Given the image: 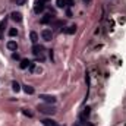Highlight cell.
Masks as SVG:
<instances>
[{"label": "cell", "instance_id": "cell-1", "mask_svg": "<svg viewBox=\"0 0 126 126\" xmlns=\"http://www.w3.org/2000/svg\"><path fill=\"white\" fill-rule=\"evenodd\" d=\"M38 110L41 113H44V114H53V113H56V108L53 106H48V104H40L38 106Z\"/></svg>", "mask_w": 126, "mask_h": 126}, {"label": "cell", "instance_id": "cell-2", "mask_svg": "<svg viewBox=\"0 0 126 126\" xmlns=\"http://www.w3.org/2000/svg\"><path fill=\"white\" fill-rule=\"evenodd\" d=\"M40 98L43 100V101H46V103H48V104H53V103H56V97H53V95H47V94H41L40 95Z\"/></svg>", "mask_w": 126, "mask_h": 126}, {"label": "cell", "instance_id": "cell-3", "mask_svg": "<svg viewBox=\"0 0 126 126\" xmlns=\"http://www.w3.org/2000/svg\"><path fill=\"white\" fill-rule=\"evenodd\" d=\"M44 9H46V5H44L43 2H41V0L35 2V7H34V12H35V13H41Z\"/></svg>", "mask_w": 126, "mask_h": 126}, {"label": "cell", "instance_id": "cell-4", "mask_svg": "<svg viewBox=\"0 0 126 126\" xmlns=\"http://www.w3.org/2000/svg\"><path fill=\"white\" fill-rule=\"evenodd\" d=\"M41 37H43L44 41H50V40H51V37H53V32L50 31V29H44L43 32H41Z\"/></svg>", "mask_w": 126, "mask_h": 126}, {"label": "cell", "instance_id": "cell-5", "mask_svg": "<svg viewBox=\"0 0 126 126\" xmlns=\"http://www.w3.org/2000/svg\"><path fill=\"white\" fill-rule=\"evenodd\" d=\"M43 50H44V48L41 47V46H37V44H35L34 47H32V53H34L37 57H40V56H41V53H43Z\"/></svg>", "mask_w": 126, "mask_h": 126}, {"label": "cell", "instance_id": "cell-6", "mask_svg": "<svg viewBox=\"0 0 126 126\" xmlns=\"http://www.w3.org/2000/svg\"><path fill=\"white\" fill-rule=\"evenodd\" d=\"M10 16H12V19H13L15 22H21V21H22V13H21V12H12Z\"/></svg>", "mask_w": 126, "mask_h": 126}, {"label": "cell", "instance_id": "cell-7", "mask_svg": "<svg viewBox=\"0 0 126 126\" xmlns=\"http://www.w3.org/2000/svg\"><path fill=\"white\" fill-rule=\"evenodd\" d=\"M53 21H54V16H51V13H50V15L43 16V19H41V23H50V22H53Z\"/></svg>", "mask_w": 126, "mask_h": 126}, {"label": "cell", "instance_id": "cell-8", "mask_svg": "<svg viewBox=\"0 0 126 126\" xmlns=\"http://www.w3.org/2000/svg\"><path fill=\"white\" fill-rule=\"evenodd\" d=\"M29 65H31V62L28 60V59H22L21 60V69H27V68H29Z\"/></svg>", "mask_w": 126, "mask_h": 126}, {"label": "cell", "instance_id": "cell-9", "mask_svg": "<svg viewBox=\"0 0 126 126\" xmlns=\"http://www.w3.org/2000/svg\"><path fill=\"white\" fill-rule=\"evenodd\" d=\"M43 125H44V126H57V123H56L53 119H44V120H43Z\"/></svg>", "mask_w": 126, "mask_h": 126}, {"label": "cell", "instance_id": "cell-10", "mask_svg": "<svg viewBox=\"0 0 126 126\" xmlns=\"http://www.w3.org/2000/svg\"><path fill=\"white\" fill-rule=\"evenodd\" d=\"M63 31L66 32V34H75V32H76V27H75V25H70V27H68Z\"/></svg>", "mask_w": 126, "mask_h": 126}, {"label": "cell", "instance_id": "cell-11", "mask_svg": "<svg viewBox=\"0 0 126 126\" xmlns=\"http://www.w3.org/2000/svg\"><path fill=\"white\" fill-rule=\"evenodd\" d=\"M7 48H9V50H13V51H16V48H18V44H16V41H9V43H7Z\"/></svg>", "mask_w": 126, "mask_h": 126}, {"label": "cell", "instance_id": "cell-12", "mask_svg": "<svg viewBox=\"0 0 126 126\" xmlns=\"http://www.w3.org/2000/svg\"><path fill=\"white\" fill-rule=\"evenodd\" d=\"M29 38H31V41H32L34 44H37V41H38V34H37V32H34V31H32L31 34H29Z\"/></svg>", "mask_w": 126, "mask_h": 126}, {"label": "cell", "instance_id": "cell-13", "mask_svg": "<svg viewBox=\"0 0 126 126\" xmlns=\"http://www.w3.org/2000/svg\"><path fill=\"white\" fill-rule=\"evenodd\" d=\"M6 28V19L0 22V38H3V29Z\"/></svg>", "mask_w": 126, "mask_h": 126}, {"label": "cell", "instance_id": "cell-14", "mask_svg": "<svg viewBox=\"0 0 126 126\" xmlns=\"http://www.w3.org/2000/svg\"><path fill=\"white\" fill-rule=\"evenodd\" d=\"M23 91L27 92V94H29V95H31V94H34V88L29 87V85H25V87H23Z\"/></svg>", "mask_w": 126, "mask_h": 126}, {"label": "cell", "instance_id": "cell-15", "mask_svg": "<svg viewBox=\"0 0 126 126\" xmlns=\"http://www.w3.org/2000/svg\"><path fill=\"white\" fill-rule=\"evenodd\" d=\"M12 88H13V91H15V92H18V91L21 89V85H19V84L16 82V81H13V82H12Z\"/></svg>", "mask_w": 126, "mask_h": 126}, {"label": "cell", "instance_id": "cell-16", "mask_svg": "<svg viewBox=\"0 0 126 126\" xmlns=\"http://www.w3.org/2000/svg\"><path fill=\"white\" fill-rule=\"evenodd\" d=\"M57 7H65L66 6V0H56Z\"/></svg>", "mask_w": 126, "mask_h": 126}, {"label": "cell", "instance_id": "cell-17", "mask_svg": "<svg viewBox=\"0 0 126 126\" xmlns=\"http://www.w3.org/2000/svg\"><path fill=\"white\" fill-rule=\"evenodd\" d=\"M9 35H10V37H15V35H18V29H15V28H10V29H9Z\"/></svg>", "mask_w": 126, "mask_h": 126}, {"label": "cell", "instance_id": "cell-18", "mask_svg": "<svg viewBox=\"0 0 126 126\" xmlns=\"http://www.w3.org/2000/svg\"><path fill=\"white\" fill-rule=\"evenodd\" d=\"M25 2H27V0H15V3L19 5V6H21V5H25Z\"/></svg>", "mask_w": 126, "mask_h": 126}, {"label": "cell", "instance_id": "cell-19", "mask_svg": "<svg viewBox=\"0 0 126 126\" xmlns=\"http://www.w3.org/2000/svg\"><path fill=\"white\" fill-rule=\"evenodd\" d=\"M23 114H25V116H28V117H32V113H31V112H28L27 108L23 110Z\"/></svg>", "mask_w": 126, "mask_h": 126}, {"label": "cell", "instance_id": "cell-20", "mask_svg": "<svg viewBox=\"0 0 126 126\" xmlns=\"http://www.w3.org/2000/svg\"><path fill=\"white\" fill-rule=\"evenodd\" d=\"M29 70H31V72H34V70H35V65L32 63V62H31V65H29Z\"/></svg>", "mask_w": 126, "mask_h": 126}, {"label": "cell", "instance_id": "cell-21", "mask_svg": "<svg viewBox=\"0 0 126 126\" xmlns=\"http://www.w3.org/2000/svg\"><path fill=\"white\" fill-rule=\"evenodd\" d=\"M66 6H73V0H66Z\"/></svg>", "mask_w": 126, "mask_h": 126}, {"label": "cell", "instance_id": "cell-22", "mask_svg": "<svg viewBox=\"0 0 126 126\" xmlns=\"http://www.w3.org/2000/svg\"><path fill=\"white\" fill-rule=\"evenodd\" d=\"M12 57L15 59V60H19V54H18V53H13V54H12Z\"/></svg>", "mask_w": 126, "mask_h": 126}, {"label": "cell", "instance_id": "cell-23", "mask_svg": "<svg viewBox=\"0 0 126 126\" xmlns=\"http://www.w3.org/2000/svg\"><path fill=\"white\" fill-rule=\"evenodd\" d=\"M66 16H68V18H72V16H73V15H72V12H70L69 9L66 10Z\"/></svg>", "mask_w": 126, "mask_h": 126}, {"label": "cell", "instance_id": "cell-24", "mask_svg": "<svg viewBox=\"0 0 126 126\" xmlns=\"http://www.w3.org/2000/svg\"><path fill=\"white\" fill-rule=\"evenodd\" d=\"M54 25H56V27H62V25H63V21H57Z\"/></svg>", "mask_w": 126, "mask_h": 126}, {"label": "cell", "instance_id": "cell-25", "mask_svg": "<svg viewBox=\"0 0 126 126\" xmlns=\"http://www.w3.org/2000/svg\"><path fill=\"white\" fill-rule=\"evenodd\" d=\"M82 2H84V3H87V5H88V3L91 2V0H82Z\"/></svg>", "mask_w": 126, "mask_h": 126}, {"label": "cell", "instance_id": "cell-26", "mask_svg": "<svg viewBox=\"0 0 126 126\" xmlns=\"http://www.w3.org/2000/svg\"><path fill=\"white\" fill-rule=\"evenodd\" d=\"M41 2H43V3H47V2H50V0H41Z\"/></svg>", "mask_w": 126, "mask_h": 126}, {"label": "cell", "instance_id": "cell-27", "mask_svg": "<svg viewBox=\"0 0 126 126\" xmlns=\"http://www.w3.org/2000/svg\"><path fill=\"white\" fill-rule=\"evenodd\" d=\"M75 126H79V125H75Z\"/></svg>", "mask_w": 126, "mask_h": 126}, {"label": "cell", "instance_id": "cell-28", "mask_svg": "<svg viewBox=\"0 0 126 126\" xmlns=\"http://www.w3.org/2000/svg\"><path fill=\"white\" fill-rule=\"evenodd\" d=\"M88 126H92V125H88Z\"/></svg>", "mask_w": 126, "mask_h": 126}]
</instances>
